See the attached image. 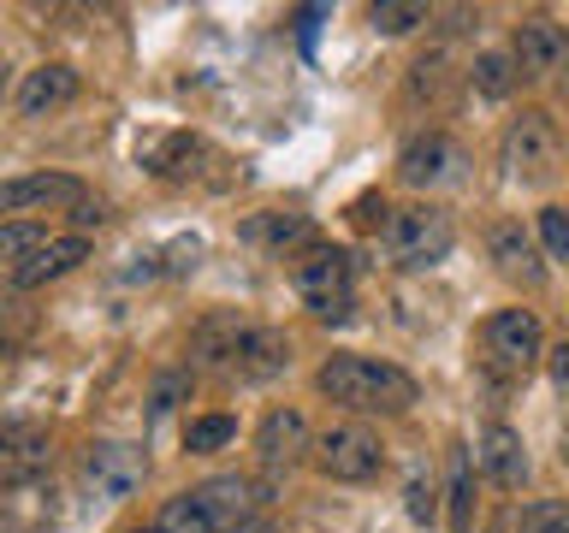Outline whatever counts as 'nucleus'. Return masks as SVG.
I'll return each instance as SVG.
<instances>
[{
  "instance_id": "4c0bfd02",
  "label": "nucleus",
  "mask_w": 569,
  "mask_h": 533,
  "mask_svg": "<svg viewBox=\"0 0 569 533\" xmlns=\"http://www.w3.org/2000/svg\"><path fill=\"white\" fill-rule=\"evenodd\" d=\"M7 89H12V66L0 60V101H7Z\"/></svg>"
},
{
  "instance_id": "9d476101",
  "label": "nucleus",
  "mask_w": 569,
  "mask_h": 533,
  "mask_svg": "<svg viewBox=\"0 0 569 533\" xmlns=\"http://www.w3.org/2000/svg\"><path fill=\"white\" fill-rule=\"evenodd\" d=\"M53 469V439L36 421H0V486H36Z\"/></svg>"
},
{
  "instance_id": "b1692460",
  "label": "nucleus",
  "mask_w": 569,
  "mask_h": 533,
  "mask_svg": "<svg viewBox=\"0 0 569 533\" xmlns=\"http://www.w3.org/2000/svg\"><path fill=\"white\" fill-rule=\"evenodd\" d=\"M48 243V225H36V220H18V225H0V273H18V266H24L36 249Z\"/></svg>"
},
{
  "instance_id": "c85d7f7f",
  "label": "nucleus",
  "mask_w": 569,
  "mask_h": 533,
  "mask_svg": "<svg viewBox=\"0 0 569 533\" xmlns=\"http://www.w3.org/2000/svg\"><path fill=\"white\" fill-rule=\"evenodd\" d=\"M190 385H196V373L190 368H178V373H160L154 380V391H149V415L160 421V415H172L178 409V398H190Z\"/></svg>"
},
{
  "instance_id": "1a4fd4ad",
  "label": "nucleus",
  "mask_w": 569,
  "mask_h": 533,
  "mask_svg": "<svg viewBox=\"0 0 569 533\" xmlns=\"http://www.w3.org/2000/svg\"><path fill=\"white\" fill-rule=\"evenodd\" d=\"M142 474H149V456H142V444L131 439H96L83 451V480L96 486V497H131L142 486Z\"/></svg>"
},
{
  "instance_id": "6e6552de",
  "label": "nucleus",
  "mask_w": 569,
  "mask_h": 533,
  "mask_svg": "<svg viewBox=\"0 0 569 533\" xmlns=\"http://www.w3.org/2000/svg\"><path fill=\"white\" fill-rule=\"evenodd\" d=\"M398 178L409 190H457L462 178H469V149H462L457 137H445V131H421V137H409L403 142V154H398Z\"/></svg>"
},
{
  "instance_id": "e433bc0d",
  "label": "nucleus",
  "mask_w": 569,
  "mask_h": 533,
  "mask_svg": "<svg viewBox=\"0 0 569 533\" xmlns=\"http://www.w3.org/2000/svg\"><path fill=\"white\" fill-rule=\"evenodd\" d=\"M0 533H42V527H30V522H18V515H0Z\"/></svg>"
},
{
  "instance_id": "ddd939ff",
  "label": "nucleus",
  "mask_w": 569,
  "mask_h": 533,
  "mask_svg": "<svg viewBox=\"0 0 569 533\" xmlns=\"http://www.w3.org/2000/svg\"><path fill=\"white\" fill-rule=\"evenodd\" d=\"M196 497H202V510L213 515V527L231 533L238 522H249V515H267V504H273V492L256 486L249 474H213L202 480V486H190Z\"/></svg>"
},
{
  "instance_id": "9b49d317",
  "label": "nucleus",
  "mask_w": 569,
  "mask_h": 533,
  "mask_svg": "<svg viewBox=\"0 0 569 533\" xmlns=\"http://www.w3.org/2000/svg\"><path fill=\"white\" fill-rule=\"evenodd\" d=\"M309 451H315V433H309V421H302V409H267L261 426H256V462H261V474L297 469Z\"/></svg>"
},
{
  "instance_id": "a878e982",
  "label": "nucleus",
  "mask_w": 569,
  "mask_h": 533,
  "mask_svg": "<svg viewBox=\"0 0 569 533\" xmlns=\"http://www.w3.org/2000/svg\"><path fill=\"white\" fill-rule=\"evenodd\" d=\"M433 18V7H421V0H380V7H368V24L380 36H403Z\"/></svg>"
},
{
  "instance_id": "f8f14e48",
  "label": "nucleus",
  "mask_w": 569,
  "mask_h": 533,
  "mask_svg": "<svg viewBox=\"0 0 569 533\" xmlns=\"http://www.w3.org/2000/svg\"><path fill=\"white\" fill-rule=\"evenodd\" d=\"M510 60H516V71H522V78H558V71L569 66V36H563V24H551L546 12L522 18V24H516V36H510Z\"/></svg>"
},
{
  "instance_id": "7ed1b4c3",
  "label": "nucleus",
  "mask_w": 569,
  "mask_h": 533,
  "mask_svg": "<svg viewBox=\"0 0 569 533\" xmlns=\"http://www.w3.org/2000/svg\"><path fill=\"white\" fill-rule=\"evenodd\" d=\"M457 243V225L439 202H409V208H391L386 225H380V249L391 266L403 273H421V266H439Z\"/></svg>"
},
{
  "instance_id": "f3484780",
  "label": "nucleus",
  "mask_w": 569,
  "mask_h": 533,
  "mask_svg": "<svg viewBox=\"0 0 569 533\" xmlns=\"http://www.w3.org/2000/svg\"><path fill=\"white\" fill-rule=\"evenodd\" d=\"M89 261V238H78V231H66V238H48L36 255L18 266V273L7 279L12 291H42V284L53 279H66V273H78V266Z\"/></svg>"
},
{
  "instance_id": "cd10ccee",
  "label": "nucleus",
  "mask_w": 569,
  "mask_h": 533,
  "mask_svg": "<svg viewBox=\"0 0 569 533\" xmlns=\"http://www.w3.org/2000/svg\"><path fill=\"white\" fill-rule=\"evenodd\" d=\"M516 533H569V504L563 497H533V504L516 515Z\"/></svg>"
},
{
  "instance_id": "20e7f679",
  "label": "nucleus",
  "mask_w": 569,
  "mask_h": 533,
  "mask_svg": "<svg viewBox=\"0 0 569 533\" xmlns=\"http://www.w3.org/2000/svg\"><path fill=\"white\" fill-rule=\"evenodd\" d=\"M291 284L309 302V314H320V320H350V309H356V261L332 243L302 249L291 266Z\"/></svg>"
},
{
  "instance_id": "f257e3e1",
  "label": "nucleus",
  "mask_w": 569,
  "mask_h": 533,
  "mask_svg": "<svg viewBox=\"0 0 569 533\" xmlns=\"http://www.w3.org/2000/svg\"><path fill=\"white\" fill-rule=\"evenodd\" d=\"M190 355L231 385H267L291 368V338L279 326H249L238 314H208L190 338Z\"/></svg>"
},
{
  "instance_id": "7c9ffc66",
  "label": "nucleus",
  "mask_w": 569,
  "mask_h": 533,
  "mask_svg": "<svg viewBox=\"0 0 569 533\" xmlns=\"http://www.w3.org/2000/svg\"><path fill=\"white\" fill-rule=\"evenodd\" d=\"M540 243L551 261L569 266V208H540Z\"/></svg>"
},
{
  "instance_id": "72a5a7b5",
  "label": "nucleus",
  "mask_w": 569,
  "mask_h": 533,
  "mask_svg": "<svg viewBox=\"0 0 569 533\" xmlns=\"http://www.w3.org/2000/svg\"><path fill=\"white\" fill-rule=\"evenodd\" d=\"M551 380H558V385L569 391V344H558V350H551Z\"/></svg>"
},
{
  "instance_id": "5701e85b",
  "label": "nucleus",
  "mask_w": 569,
  "mask_h": 533,
  "mask_svg": "<svg viewBox=\"0 0 569 533\" xmlns=\"http://www.w3.org/2000/svg\"><path fill=\"white\" fill-rule=\"evenodd\" d=\"M154 527H160V533H220V527H213V515L202 510V497H196V492H172L167 504H160Z\"/></svg>"
},
{
  "instance_id": "2eb2a0df",
  "label": "nucleus",
  "mask_w": 569,
  "mask_h": 533,
  "mask_svg": "<svg viewBox=\"0 0 569 533\" xmlns=\"http://www.w3.org/2000/svg\"><path fill=\"white\" fill-rule=\"evenodd\" d=\"M487 255L498 266V279H510V284H546V261H540V249H533V238L516 220H498L487 231Z\"/></svg>"
},
{
  "instance_id": "f03ea898",
  "label": "nucleus",
  "mask_w": 569,
  "mask_h": 533,
  "mask_svg": "<svg viewBox=\"0 0 569 533\" xmlns=\"http://www.w3.org/2000/svg\"><path fill=\"white\" fill-rule=\"evenodd\" d=\"M315 391L350 415H409L416 409V380L398 368V362H380V355H356V350H338L320 362L315 373Z\"/></svg>"
},
{
  "instance_id": "412c9836",
  "label": "nucleus",
  "mask_w": 569,
  "mask_h": 533,
  "mask_svg": "<svg viewBox=\"0 0 569 533\" xmlns=\"http://www.w3.org/2000/svg\"><path fill=\"white\" fill-rule=\"evenodd\" d=\"M469 83H475V95H480V101H510V95H516V83H522V71H516V60H510L505 48H487V53H475Z\"/></svg>"
},
{
  "instance_id": "58836bf2",
  "label": "nucleus",
  "mask_w": 569,
  "mask_h": 533,
  "mask_svg": "<svg viewBox=\"0 0 569 533\" xmlns=\"http://www.w3.org/2000/svg\"><path fill=\"white\" fill-rule=\"evenodd\" d=\"M124 533H160V527H124Z\"/></svg>"
},
{
  "instance_id": "6ab92c4d",
  "label": "nucleus",
  "mask_w": 569,
  "mask_h": 533,
  "mask_svg": "<svg viewBox=\"0 0 569 533\" xmlns=\"http://www.w3.org/2000/svg\"><path fill=\"white\" fill-rule=\"evenodd\" d=\"M137 154H142V167H149L154 178H196L202 172L196 160H208L213 149L202 137H190V131H167V137H149Z\"/></svg>"
},
{
  "instance_id": "dca6fc26",
  "label": "nucleus",
  "mask_w": 569,
  "mask_h": 533,
  "mask_svg": "<svg viewBox=\"0 0 569 533\" xmlns=\"http://www.w3.org/2000/svg\"><path fill=\"white\" fill-rule=\"evenodd\" d=\"M78 66H66V60H48V66H36L24 83H18V113L24 119H48V113H60V107L78 101Z\"/></svg>"
},
{
  "instance_id": "a211bd4d",
  "label": "nucleus",
  "mask_w": 569,
  "mask_h": 533,
  "mask_svg": "<svg viewBox=\"0 0 569 533\" xmlns=\"http://www.w3.org/2000/svg\"><path fill=\"white\" fill-rule=\"evenodd\" d=\"M475 462L487 469L492 486H505V492H516V486L528 480V444H522V433H516V426H505V421H492L487 433H480Z\"/></svg>"
},
{
  "instance_id": "423d86ee",
  "label": "nucleus",
  "mask_w": 569,
  "mask_h": 533,
  "mask_svg": "<svg viewBox=\"0 0 569 533\" xmlns=\"http://www.w3.org/2000/svg\"><path fill=\"white\" fill-rule=\"evenodd\" d=\"M309 456L327 480H338V486H368V480H380V469H386V444L362 421H332L327 433L315 439Z\"/></svg>"
},
{
  "instance_id": "aec40b11",
  "label": "nucleus",
  "mask_w": 569,
  "mask_h": 533,
  "mask_svg": "<svg viewBox=\"0 0 569 533\" xmlns=\"http://www.w3.org/2000/svg\"><path fill=\"white\" fill-rule=\"evenodd\" d=\"M309 238H315V225L302 220V213L267 208V213H249V220H243V243L273 249V255H284V249H309Z\"/></svg>"
},
{
  "instance_id": "ea45409f",
  "label": "nucleus",
  "mask_w": 569,
  "mask_h": 533,
  "mask_svg": "<svg viewBox=\"0 0 569 533\" xmlns=\"http://www.w3.org/2000/svg\"><path fill=\"white\" fill-rule=\"evenodd\" d=\"M0 355H7V338H0Z\"/></svg>"
},
{
  "instance_id": "2f4dec72",
  "label": "nucleus",
  "mask_w": 569,
  "mask_h": 533,
  "mask_svg": "<svg viewBox=\"0 0 569 533\" xmlns=\"http://www.w3.org/2000/svg\"><path fill=\"white\" fill-rule=\"evenodd\" d=\"M380 213H391V208L380 202V195H356V208H350V220H356V225H386V220H380Z\"/></svg>"
},
{
  "instance_id": "4be33fe9",
  "label": "nucleus",
  "mask_w": 569,
  "mask_h": 533,
  "mask_svg": "<svg viewBox=\"0 0 569 533\" xmlns=\"http://www.w3.org/2000/svg\"><path fill=\"white\" fill-rule=\"evenodd\" d=\"M451 533H469L475 527V451L469 444H451Z\"/></svg>"
},
{
  "instance_id": "bb28decb",
  "label": "nucleus",
  "mask_w": 569,
  "mask_h": 533,
  "mask_svg": "<svg viewBox=\"0 0 569 533\" xmlns=\"http://www.w3.org/2000/svg\"><path fill=\"white\" fill-rule=\"evenodd\" d=\"M451 60H445V53H427V60H416L409 66V101H445V78H451V71H445Z\"/></svg>"
},
{
  "instance_id": "393cba45",
  "label": "nucleus",
  "mask_w": 569,
  "mask_h": 533,
  "mask_svg": "<svg viewBox=\"0 0 569 533\" xmlns=\"http://www.w3.org/2000/svg\"><path fill=\"white\" fill-rule=\"evenodd\" d=\"M231 439H238V421L231 415H196L184 426V451L190 456H213V451H226Z\"/></svg>"
},
{
  "instance_id": "c9c22d12",
  "label": "nucleus",
  "mask_w": 569,
  "mask_h": 533,
  "mask_svg": "<svg viewBox=\"0 0 569 533\" xmlns=\"http://www.w3.org/2000/svg\"><path fill=\"white\" fill-rule=\"evenodd\" d=\"M231 533H279V527H273V510H267V515H249V522H238Z\"/></svg>"
},
{
  "instance_id": "473e14b6",
  "label": "nucleus",
  "mask_w": 569,
  "mask_h": 533,
  "mask_svg": "<svg viewBox=\"0 0 569 533\" xmlns=\"http://www.w3.org/2000/svg\"><path fill=\"white\" fill-rule=\"evenodd\" d=\"M101 220H107V213H101V202H89V195H83L78 208H71V225H78V238H89V225H101Z\"/></svg>"
},
{
  "instance_id": "39448f33",
  "label": "nucleus",
  "mask_w": 569,
  "mask_h": 533,
  "mask_svg": "<svg viewBox=\"0 0 569 533\" xmlns=\"http://www.w3.org/2000/svg\"><path fill=\"white\" fill-rule=\"evenodd\" d=\"M505 167L516 184H551L563 172V131L546 107H528V113L510 119L505 131Z\"/></svg>"
},
{
  "instance_id": "4468645a",
  "label": "nucleus",
  "mask_w": 569,
  "mask_h": 533,
  "mask_svg": "<svg viewBox=\"0 0 569 533\" xmlns=\"http://www.w3.org/2000/svg\"><path fill=\"white\" fill-rule=\"evenodd\" d=\"M60 202H71V208L83 202V184L71 172H24V178L0 184V220L7 213H30V208H60Z\"/></svg>"
},
{
  "instance_id": "0eeeda50",
  "label": "nucleus",
  "mask_w": 569,
  "mask_h": 533,
  "mask_svg": "<svg viewBox=\"0 0 569 533\" xmlns=\"http://www.w3.org/2000/svg\"><path fill=\"white\" fill-rule=\"evenodd\" d=\"M480 355H487V368L505 373V380L533 373V368H540V355H546L540 314H533V309H498L487 326H480Z\"/></svg>"
},
{
  "instance_id": "f704fd0d",
  "label": "nucleus",
  "mask_w": 569,
  "mask_h": 533,
  "mask_svg": "<svg viewBox=\"0 0 569 533\" xmlns=\"http://www.w3.org/2000/svg\"><path fill=\"white\" fill-rule=\"evenodd\" d=\"M315 24H320V7L297 12V30H302V48H315Z\"/></svg>"
},
{
  "instance_id": "c756f323",
  "label": "nucleus",
  "mask_w": 569,
  "mask_h": 533,
  "mask_svg": "<svg viewBox=\"0 0 569 533\" xmlns=\"http://www.w3.org/2000/svg\"><path fill=\"white\" fill-rule=\"evenodd\" d=\"M433 480H427L421 469L409 474V486H403V510H409V522H421V527H433V515H439V504H433Z\"/></svg>"
}]
</instances>
